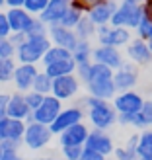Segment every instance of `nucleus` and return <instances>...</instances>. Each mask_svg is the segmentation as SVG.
<instances>
[{
  "mask_svg": "<svg viewBox=\"0 0 152 160\" xmlns=\"http://www.w3.org/2000/svg\"><path fill=\"white\" fill-rule=\"evenodd\" d=\"M35 160H65V158H59V156H39V158H35Z\"/></svg>",
  "mask_w": 152,
  "mask_h": 160,
  "instance_id": "nucleus-48",
  "label": "nucleus"
},
{
  "mask_svg": "<svg viewBox=\"0 0 152 160\" xmlns=\"http://www.w3.org/2000/svg\"><path fill=\"white\" fill-rule=\"evenodd\" d=\"M6 16H8V22H10L12 33H27L29 26L35 20V16H31L26 8H8Z\"/></svg>",
  "mask_w": 152,
  "mask_h": 160,
  "instance_id": "nucleus-20",
  "label": "nucleus"
},
{
  "mask_svg": "<svg viewBox=\"0 0 152 160\" xmlns=\"http://www.w3.org/2000/svg\"><path fill=\"white\" fill-rule=\"evenodd\" d=\"M135 31V35L140 37V39H145V41H148V39L152 37V18L150 16H142L140 22H139V26L133 29Z\"/></svg>",
  "mask_w": 152,
  "mask_h": 160,
  "instance_id": "nucleus-31",
  "label": "nucleus"
},
{
  "mask_svg": "<svg viewBox=\"0 0 152 160\" xmlns=\"http://www.w3.org/2000/svg\"><path fill=\"white\" fill-rule=\"evenodd\" d=\"M68 10V0H49L47 8L37 16L41 22H45L47 26H53V23H59L62 14Z\"/></svg>",
  "mask_w": 152,
  "mask_h": 160,
  "instance_id": "nucleus-23",
  "label": "nucleus"
},
{
  "mask_svg": "<svg viewBox=\"0 0 152 160\" xmlns=\"http://www.w3.org/2000/svg\"><path fill=\"white\" fill-rule=\"evenodd\" d=\"M47 35H49V39H51L53 45L65 47V49H68V51H72L74 47L78 45V41H80V39L76 37V33H74V29L62 28L61 23H53V26H49Z\"/></svg>",
  "mask_w": 152,
  "mask_h": 160,
  "instance_id": "nucleus-19",
  "label": "nucleus"
},
{
  "mask_svg": "<svg viewBox=\"0 0 152 160\" xmlns=\"http://www.w3.org/2000/svg\"><path fill=\"white\" fill-rule=\"evenodd\" d=\"M16 55V47L10 43V39L0 37V57H14Z\"/></svg>",
  "mask_w": 152,
  "mask_h": 160,
  "instance_id": "nucleus-38",
  "label": "nucleus"
},
{
  "mask_svg": "<svg viewBox=\"0 0 152 160\" xmlns=\"http://www.w3.org/2000/svg\"><path fill=\"white\" fill-rule=\"evenodd\" d=\"M96 29H98V26L88 16H82L80 22L76 23V28H74V33L80 41H92V37H96Z\"/></svg>",
  "mask_w": 152,
  "mask_h": 160,
  "instance_id": "nucleus-25",
  "label": "nucleus"
},
{
  "mask_svg": "<svg viewBox=\"0 0 152 160\" xmlns=\"http://www.w3.org/2000/svg\"><path fill=\"white\" fill-rule=\"evenodd\" d=\"M96 39H98L100 45H111V47H117V49H123L133 39V29L105 23V26H98Z\"/></svg>",
  "mask_w": 152,
  "mask_h": 160,
  "instance_id": "nucleus-5",
  "label": "nucleus"
},
{
  "mask_svg": "<svg viewBox=\"0 0 152 160\" xmlns=\"http://www.w3.org/2000/svg\"><path fill=\"white\" fill-rule=\"evenodd\" d=\"M86 92L88 96H94V98L100 100H113V96L117 94L115 84H113V68H109L101 62H90V72L86 78Z\"/></svg>",
  "mask_w": 152,
  "mask_h": 160,
  "instance_id": "nucleus-1",
  "label": "nucleus"
},
{
  "mask_svg": "<svg viewBox=\"0 0 152 160\" xmlns=\"http://www.w3.org/2000/svg\"><path fill=\"white\" fill-rule=\"evenodd\" d=\"M145 98H142V94L137 92L133 88V90H125V92H117L113 96V100H111V103H113V108L117 113L121 115H133L137 113V111L145 106Z\"/></svg>",
  "mask_w": 152,
  "mask_h": 160,
  "instance_id": "nucleus-7",
  "label": "nucleus"
},
{
  "mask_svg": "<svg viewBox=\"0 0 152 160\" xmlns=\"http://www.w3.org/2000/svg\"><path fill=\"white\" fill-rule=\"evenodd\" d=\"M39 72L37 65H29V62H18L16 65V70H14V88L18 92H29L31 88H33V80Z\"/></svg>",
  "mask_w": 152,
  "mask_h": 160,
  "instance_id": "nucleus-13",
  "label": "nucleus"
},
{
  "mask_svg": "<svg viewBox=\"0 0 152 160\" xmlns=\"http://www.w3.org/2000/svg\"><path fill=\"white\" fill-rule=\"evenodd\" d=\"M47 31H49V26H47L45 22H41V20L35 16V20H33V23L29 26V29H27L26 35H47Z\"/></svg>",
  "mask_w": 152,
  "mask_h": 160,
  "instance_id": "nucleus-35",
  "label": "nucleus"
},
{
  "mask_svg": "<svg viewBox=\"0 0 152 160\" xmlns=\"http://www.w3.org/2000/svg\"><path fill=\"white\" fill-rule=\"evenodd\" d=\"M10 35H12V29H10V22H8V16H6V12L0 10V37L8 39Z\"/></svg>",
  "mask_w": 152,
  "mask_h": 160,
  "instance_id": "nucleus-39",
  "label": "nucleus"
},
{
  "mask_svg": "<svg viewBox=\"0 0 152 160\" xmlns=\"http://www.w3.org/2000/svg\"><path fill=\"white\" fill-rule=\"evenodd\" d=\"M47 4H49V0H26L23 8H26L31 16H39L47 8Z\"/></svg>",
  "mask_w": 152,
  "mask_h": 160,
  "instance_id": "nucleus-34",
  "label": "nucleus"
},
{
  "mask_svg": "<svg viewBox=\"0 0 152 160\" xmlns=\"http://www.w3.org/2000/svg\"><path fill=\"white\" fill-rule=\"evenodd\" d=\"M88 72H90V62H86V65H78L76 67V76L80 78V82H86V78H88Z\"/></svg>",
  "mask_w": 152,
  "mask_h": 160,
  "instance_id": "nucleus-42",
  "label": "nucleus"
},
{
  "mask_svg": "<svg viewBox=\"0 0 152 160\" xmlns=\"http://www.w3.org/2000/svg\"><path fill=\"white\" fill-rule=\"evenodd\" d=\"M142 16H145L142 4H137L133 0H119L117 10L113 14V18H111V26H121V28L135 29L139 26Z\"/></svg>",
  "mask_w": 152,
  "mask_h": 160,
  "instance_id": "nucleus-4",
  "label": "nucleus"
},
{
  "mask_svg": "<svg viewBox=\"0 0 152 160\" xmlns=\"http://www.w3.org/2000/svg\"><path fill=\"white\" fill-rule=\"evenodd\" d=\"M61 109H62V102L59 98H55L53 94H47L41 102V106L31 111L33 113V121L43 123V125H51L55 121V117L61 113Z\"/></svg>",
  "mask_w": 152,
  "mask_h": 160,
  "instance_id": "nucleus-10",
  "label": "nucleus"
},
{
  "mask_svg": "<svg viewBox=\"0 0 152 160\" xmlns=\"http://www.w3.org/2000/svg\"><path fill=\"white\" fill-rule=\"evenodd\" d=\"M139 160H152V156H139Z\"/></svg>",
  "mask_w": 152,
  "mask_h": 160,
  "instance_id": "nucleus-50",
  "label": "nucleus"
},
{
  "mask_svg": "<svg viewBox=\"0 0 152 160\" xmlns=\"http://www.w3.org/2000/svg\"><path fill=\"white\" fill-rule=\"evenodd\" d=\"M117 123L123 125V127L129 125V127H135V129H140V131L150 129L152 127V103H150V100H146L145 106H142L137 113H133V115L117 113Z\"/></svg>",
  "mask_w": 152,
  "mask_h": 160,
  "instance_id": "nucleus-11",
  "label": "nucleus"
},
{
  "mask_svg": "<svg viewBox=\"0 0 152 160\" xmlns=\"http://www.w3.org/2000/svg\"><path fill=\"white\" fill-rule=\"evenodd\" d=\"M142 10H145L146 16L152 18V0H142Z\"/></svg>",
  "mask_w": 152,
  "mask_h": 160,
  "instance_id": "nucleus-47",
  "label": "nucleus"
},
{
  "mask_svg": "<svg viewBox=\"0 0 152 160\" xmlns=\"http://www.w3.org/2000/svg\"><path fill=\"white\" fill-rule=\"evenodd\" d=\"M92 61L96 62H101V65H105L109 68L117 70L119 67H123V53L121 49H117V47H111V45H96L94 51H92Z\"/></svg>",
  "mask_w": 152,
  "mask_h": 160,
  "instance_id": "nucleus-12",
  "label": "nucleus"
},
{
  "mask_svg": "<svg viewBox=\"0 0 152 160\" xmlns=\"http://www.w3.org/2000/svg\"><path fill=\"white\" fill-rule=\"evenodd\" d=\"M78 160H107V156H103V154H100V152H96V150L84 147V150H82V154H80Z\"/></svg>",
  "mask_w": 152,
  "mask_h": 160,
  "instance_id": "nucleus-40",
  "label": "nucleus"
},
{
  "mask_svg": "<svg viewBox=\"0 0 152 160\" xmlns=\"http://www.w3.org/2000/svg\"><path fill=\"white\" fill-rule=\"evenodd\" d=\"M22 160H29V158H22Z\"/></svg>",
  "mask_w": 152,
  "mask_h": 160,
  "instance_id": "nucleus-55",
  "label": "nucleus"
},
{
  "mask_svg": "<svg viewBox=\"0 0 152 160\" xmlns=\"http://www.w3.org/2000/svg\"><path fill=\"white\" fill-rule=\"evenodd\" d=\"M113 156L115 160H139V154H137V148L131 147V145H125V147H115L113 150Z\"/></svg>",
  "mask_w": 152,
  "mask_h": 160,
  "instance_id": "nucleus-33",
  "label": "nucleus"
},
{
  "mask_svg": "<svg viewBox=\"0 0 152 160\" xmlns=\"http://www.w3.org/2000/svg\"><path fill=\"white\" fill-rule=\"evenodd\" d=\"M84 117H86V111L82 106H68V108H62L61 109V113L55 117V121L49 125L51 127V131L53 135H61L65 129H68V127H72L80 121H84Z\"/></svg>",
  "mask_w": 152,
  "mask_h": 160,
  "instance_id": "nucleus-9",
  "label": "nucleus"
},
{
  "mask_svg": "<svg viewBox=\"0 0 152 160\" xmlns=\"http://www.w3.org/2000/svg\"><path fill=\"white\" fill-rule=\"evenodd\" d=\"M8 100H10V94H6V92H0V109H4V111H6Z\"/></svg>",
  "mask_w": 152,
  "mask_h": 160,
  "instance_id": "nucleus-45",
  "label": "nucleus"
},
{
  "mask_svg": "<svg viewBox=\"0 0 152 160\" xmlns=\"http://www.w3.org/2000/svg\"><path fill=\"white\" fill-rule=\"evenodd\" d=\"M88 135H90V127L80 121L72 127H68V129H65L61 135H57V137H59L61 147H84Z\"/></svg>",
  "mask_w": 152,
  "mask_h": 160,
  "instance_id": "nucleus-16",
  "label": "nucleus"
},
{
  "mask_svg": "<svg viewBox=\"0 0 152 160\" xmlns=\"http://www.w3.org/2000/svg\"><path fill=\"white\" fill-rule=\"evenodd\" d=\"M26 121L23 119H14V117H4L0 119V137L2 141H18L22 142L23 133H26Z\"/></svg>",
  "mask_w": 152,
  "mask_h": 160,
  "instance_id": "nucleus-21",
  "label": "nucleus"
},
{
  "mask_svg": "<svg viewBox=\"0 0 152 160\" xmlns=\"http://www.w3.org/2000/svg\"><path fill=\"white\" fill-rule=\"evenodd\" d=\"M0 160H22V154L20 150H2V156H0Z\"/></svg>",
  "mask_w": 152,
  "mask_h": 160,
  "instance_id": "nucleus-43",
  "label": "nucleus"
},
{
  "mask_svg": "<svg viewBox=\"0 0 152 160\" xmlns=\"http://www.w3.org/2000/svg\"><path fill=\"white\" fill-rule=\"evenodd\" d=\"M80 88H82V82H80V78L76 76V72L72 74H65V76H57L53 78V90L51 94L55 98H59L61 102H68L76 98L80 94Z\"/></svg>",
  "mask_w": 152,
  "mask_h": 160,
  "instance_id": "nucleus-8",
  "label": "nucleus"
},
{
  "mask_svg": "<svg viewBox=\"0 0 152 160\" xmlns=\"http://www.w3.org/2000/svg\"><path fill=\"white\" fill-rule=\"evenodd\" d=\"M86 2H88V4L92 6V4H96V2H101V0H86Z\"/></svg>",
  "mask_w": 152,
  "mask_h": 160,
  "instance_id": "nucleus-49",
  "label": "nucleus"
},
{
  "mask_svg": "<svg viewBox=\"0 0 152 160\" xmlns=\"http://www.w3.org/2000/svg\"><path fill=\"white\" fill-rule=\"evenodd\" d=\"M150 103H152V98H150Z\"/></svg>",
  "mask_w": 152,
  "mask_h": 160,
  "instance_id": "nucleus-56",
  "label": "nucleus"
},
{
  "mask_svg": "<svg viewBox=\"0 0 152 160\" xmlns=\"http://www.w3.org/2000/svg\"><path fill=\"white\" fill-rule=\"evenodd\" d=\"M4 6H6V0H0V10H2Z\"/></svg>",
  "mask_w": 152,
  "mask_h": 160,
  "instance_id": "nucleus-51",
  "label": "nucleus"
},
{
  "mask_svg": "<svg viewBox=\"0 0 152 160\" xmlns=\"http://www.w3.org/2000/svg\"><path fill=\"white\" fill-rule=\"evenodd\" d=\"M53 43L49 35H27L26 41L20 47H16V61L18 62H29V65H39Z\"/></svg>",
  "mask_w": 152,
  "mask_h": 160,
  "instance_id": "nucleus-3",
  "label": "nucleus"
},
{
  "mask_svg": "<svg viewBox=\"0 0 152 160\" xmlns=\"http://www.w3.org/2000/svg\"><path fill=\"white\" fill-rule=\"evenodd\" d=\"M82 150H84V147H61V152H62L65 160H78Z\"/></svg>",
  "mask_w": 152,
  "mask_h": 160,
  "instance_id": "nucleus-37",
  "label": "nucleus"
},
{
  "mask_svg": "<svg viewBox=\"0 0 152 160\" xmlns=\"http://www.w3.org/2000/svg\"><path fill=\"white\" fill-rule=\"evenodd\" d=\"M92 51H94V47L90 41H78V45L72 49V59L76 62V67L92 62Z\"/></svg>",
  "mask_w": 152,
  "mask_h": 160,
  "instance_id": "nucleus-27",
  "label": "nucleus"
},
{
  "mask_svg": "<svg viewBox=\"0 0 152 160\" xmlns=\"http://www.w3.org/2000/svg\"><path fill=\"white\" fill-rule=\"evenodd\" d=\"M82 16H84V14H80V12H76V10H74V8H70V6H68V10L62 14V18H61V22H59V23H61L62 28L74 29V28H76V23L80 22V18H82Z\"/></svg>",
  "mask_w": 152,
  "mask_h": 160,
  "instance_id": "nucleus-32",
  "label": "nucleus"
},
{
  "mask_svg": "<svg viewBox=\"0 0 152 160\" xmlns=\"http://www.w3.org/2000/svg\"><path fill=\"white\" fill-rule=\"evenodd\" d=\"M119 0H101V2H96L90 6L88 10V18H90L96 26H105V23H111V18L117 10Z\"/></svg>",
  "mask_w": 152,
  "mask_h": 160,
  "instance_id": "nucleus-15",
  "label": "nucleus"
},
{
  "mask_svg": "<svg viewBox=\"0 0 152 160\" xmlns=\"http://www.w3.org/2000/svg\"><path fill=\"white\" fill-rule=\"evenodd\" d=\"M53 131L49 125H43V123H27L26 125V133H23V139H22V145L29 148V150H41L45 148L49 142L53 141Z\"/></svg>",
  "mask_w": 152,
  "mask_h": 160,
  "instance_id": "nucleus-6",
  "label": "nucleus"
},
{
  "mask_svg": "<svg viewBox=\"0 0 152 160\" xmlns=\"http://www.w3.org/2000/svg\"><path fill=\"white\" fill-rule=\"evenodd\" d=\"M78 106L86 108V117L90 121L92 129L107 131L117 123V111L109 100H100V98H94V96H86Z\"/></svg>",
  "mask_w": 152,
  "mask_h": 160,
  "instance_id": "nucleus-2",
  "label": "nucleus"
},
{
  "mask_svg": "<svg viewBox=\"0 0 152 160\" xmlns=\"http://www.w3.org/2000/svg\"><path fill=\"white\" fill-rule=\"evenodd\" d=\"M16 65H18L16 57H0V84L12 82Z\"/></svg>",
  "mask_w": 152,
  "mask_h": 160,
  "instance_id": "nucleus-28",
  "label": "nucleus"
},
{
  "mask_svg": "<svg viewBox=\"0 0 152 160\" xmlns=\"http://www.w3.org/2000/svg\"><path fill=\"white\" fill-rule=\"evenodd\" d=\"M26 37H27L26 33H12V35L8 37V39H10V43H12L14 47H20L23 41H26Z\"/></svg>",
  "mask_w": 152,
  "mask_h": 160,
  "instance_id": "nucleus-44",
  "label": "nucleus"
},
{
  "mask_svg": "<svg viewBox=\"0 0 152 160\" xmlns=\"http://www.w3.org/2000/svg\"><path fill=\"white\" fill-rule=\"evenodd\" d=\"M0 156H2V147H0Z\"/></svg>",
  "mask_w": 152,
  "mask_h": 160,
  "instance_id": "nucleus-54",
  "label": "nucleus"
},
{
  "mask_svg": "<svg viewBox=\"0 0 152 160\" xmlns=\"http://www.w3.org/2000/svg\"><path fill=\"white\" fill-rule=\"evenodd\" d=\"M31 113V109L26 102V94L16 90L14 94H10V100H8V106H6V115L8 117H14V119H23Z\"/></svg>",
  "mask_w": 152,
  "mask_h": 160,
  "instance_id": "nucleus-22",
  "label": "nucleus"
},
{
  "mask_svg": "<svg viewBox=\"0 0 152 160\" xmlns=\"http://www.w3.org/2000/svg\"><path fill=\"white\" fill-rule=\"evenodd\" d=\"M43 98H45V96H43V94H39V92H35V90L26 92V102H27V106H29V109H31V111L37 109L39 106H41Z\"/></svg>",
  "mask_w": 152,
  "mask_h": 160,
  "instance_id": "nucleus-36",
  "label": "nucleus"
},
{
  "mask_svg": "<svg viewBox=\"0 0 152 160\" xmlns=\"http://www.w3.org/2000/svg\"><path fill=\"white\" fill-rule=\"evenodd\" d=\"M133 2H137V4H142V0H133Z\"/></svg>",
  "mask_w": 152,
  "mask_h": 160,
  "instance_id": "nucleus-53",
  "label": "nucleus"
},
{
  "mask_svg": "<svg viewBox=\"0 0 152 160\" xmlns=\"http://www.w3.org/2000/svg\"><path fill=\"white\" fill-rule=\"evenodd\" d=\"M137 154L139 156H152V127L140 131L137 142Z\"/></svg>",
  "mask_w": 152,
  "mask_h": 160,
  "instance_id": "nucleus-29",
  "label": "nucleus"
},
{
  "mask_svg": "<svg viewBox=\"0 0 152 160\" xmlns=\"http://www.w3.org/2000/svg\"><path fill=\"white\" fill-rule=\"evenodd\" d=\"M68 6H70V8H74V10L80 12V14H84V16L88 14V10H90V4H88L86 0H70Z\"/></svg>",
  "mask_w": 152,
  "mask_h": 160,
  "instance_id": "nucleus-41",
  "label": "nucleus"
},
{
  "mask_svg": "<svg viewBox=\"0 0 152 160\" xmlns=\"http://www.w3.org/2000/svg\"><path fill=\"white\" fill-rule=\"evenodd\" d=\"M31 90H35L39 94H43V96L51 94V90H53V78L47 74L45 70H39L35 80H33V88H31Z\"/></svg>",
  "mask_w": 152,
  "mask_h": 160,
  "instance_id": "nucleus-30",
  "label": "nucleus"
},
{
  "mask_svg": "<svg viewBox=\"0 0 152 160\" xmlns=\"http://www.w3.org/2000/svg\"><path fill=\"white\" fill-rule=\"evenodd\" d=\"M68 57H72V51L65 49V47H59V45H51L49 49H47V53L43 55L41 65H43V68H45L47 65H53V62L62 61V59H68Z\"/></svg>",
  "mask_w": 152,
  "mask_h": 160,
  "instance_id": "nucleus-26",
  "label": "nucleus"
},
{
  "mask_svg": "<svg viewBox=\"0 0 152 160\" xmlns=\"http://www.w3.org/2000/svg\"><path fill=\"white\" fill-rule=\"evenodd\" d=\"M43 70H45V72L49 74L51 78H57V76H65V74L76 72V62H74L72 57H68V59H62V61L53 62V65H47Z\"/></svg>",
  "mask_w": 152,
  "mask_h": 160,
  "instance_id": "nucleus-24",
  "label": "nucleus"
},
{
  "mask_svg": "<svg viewBox=\"0 0 152 160\" xmlns=\"http://www.w3.org/2000/svg\"><path fill=\"white\" fill-rule=\"evenodd\" d=\"M68 2H70V0H68Z\"/></svg>",
  "mask_w": 152,
  "mask_h": 160,
  "instance_id": "nucleus-57",
  "label": "nucleus"
},
{
  "mask_svg": "<svg viewBox=\"0 0 152 160\" xmlns=\"http://www.w3.org/2000/svg\"><path fill=\"white\" fill-rule=\"evenodd\" d=\"M86 148H92L96 152H100L103 156H111L115 150V145H113V139L107 135V131H100V129H90V135L86 139Z\"/></svg>",
  "mask_w": 152,
  "mask_h": 160,
  "instance_id": "nucleus-18",
  "label": "nucleus"
},
{
  "mask_svg": "<svg viewBox=\"0 0 152 160\" xmlns=\"http://www.w3.org/2000/svg\"><path fill=\"white\" fill-rule=\"evenodd\" d=\"M146 43H148V47H150V51H152V37L148 39V41H146Z\"/></svg>",
  "mask_w": 152,
  "mask_h": 160,
  "instance_id": "nucleus-52",
  "label": "nucleus"
},
{
  "mask_svg": "<svg viewBox=\"0 0 152 160\" xmlns=\"http://www.w3.org/2000/svg\"><path fill=\"white\" fill-rule=\"evenodd\" d=\"M26 0H6V8H23Z\"/></svg>",
  "mask_w": 152,
  "mask_h": 160,
  "instance_id": "nucleus-46",
  "label": "nucleus"
},
{
  "mask_svg": "<svg viewBox=\"0 0 152 160\" xmlns=\"http://www.w3.org/2000/svg\"><path fill=\"white\" fill-rule=\"evenodd\" d=\"M137 82H139V72L133 62H123V67L113 70V84H115L117 92L133 90L137 86Z\"/></svg>",
  "mask_w": 152,
  "mask_h": 160,
  "instance_id": "nucleus-17",
  "label": "nucleus"
},
{
  "mask_svg": "<svg viewBox=\"0 0 152 160\" xmlns=\"http://www.w3.org/2000/svg\"><path fill=\"white\" fill-rule=\"evenodd\" d=\"M125 55H127V59H129L133 65H148V62H152V51H150L148 43L145 41V39L137 37V35L127 43Z\"/></svg>",
  "mask_w": 152,
  "mask_h": 160,
  "instance_id": "nucleus-14",
  "label": "nucleus"
}]
</instances>
